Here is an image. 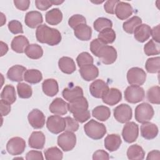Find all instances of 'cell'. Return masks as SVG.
Segmentation results:
<instances>
[{"label":"cell","instance_id":"cell-12","mask_svg":"<svg viewBox=\"0 0 160 160\" xmlns=\"http://www.w3.org/2000/svg\"><path fill=\"white\" fill-rule=\"evenodd\" d=\"M109 89V86L105 81L102 79H96L90 84L89 92L93 97L102 98Z\"/></svg>","mask_w":160,"mask_h":160},{"label":"cell","instance_id":"cell-16","mask_svg":"<svg viewBox=\"0 0 160 160\" xmlns=\"http://www.w3.org/2000/svg\"><path fill=\"white\" fill-rule=\"evenodd\" d=\"M43 21L41 13L38 11H31L25 16V24L30 28H35L41 24Z\"/></svg>","mask_w":160,"mask_h":160},{"label":"cell","instance_id":"cell-3","mask_svg":"<svg viewBox=\"0 0 160 160\" xmlns=\"http://www.w3.org/2000/svg\"><path fill=\"white\" fill-rule=\"evenodd\" d=\"M154 109L151 105L147 102H142L138 105L135 108V119L140 123L148 122L154 116Z\"/></svg>","mask_w":160,"mask_h":160},{"label":"cell","instance_id":"cell-2","mask_svg":"<svg viewBox=\"0 0 160 160\" xmlns=\"http://www.w3.org/2000/svg\"><path fill=\"white\" fill-rule=\"evenodd\" d=\"M86 134L90 138L98 140L104 137L106 133V128L102 123H100L94 119L88 121L84 126Z\"/></svg>","mask_w":160,"mask_h":160},{"label":"cell","instance_id":"cell-34","mask_svg":"<svg viewBox=\"0 0 160 160\" xmlns=\"http://www.w3.org/2000/svg\"><path fill=\"white\" fill-rule=\"evenodd\" d=\"M24 52L30 59H38L42 57L43 50L41 46L37 44H31L26 48Z\"/></svg>","mask_w":160,"mask_h":160},{"label":"cell","instance_id":"cell-21","mask_svg":"<svg viewBox=\"0 0 160 160\" xmlns=\"http://www.w3.org/2000/svg\"><path fill=\"white\" fill-rule=\"evenodd\" d=\"M79 72L81 77L86 81L94 80L99 75L98 68L93 64H89L80 68Z\"/></svg>","mask_w":160,"mask_h":160},{"label":"cell","instance_id":"cell-48","mask_svg":"<svg viewBox=\"0 0 160 160\" xmlns=\"http://www.w3.org/2000/svg\"><path fill=\"white\" fill-rule=\"evenodd\" d=\"M104 45H106V44H104L103 42L99 40L98 38L92 40L90 43V50L94 55L97 56L100 49Z\"/></svg>","mask_w":160,"mask_h":160},{"label":"cell","instance_id":"cell-46","mask_svg":"<svg viewBox=\"0 0 160 160\" xmlns=\"http://www.w3.org/2000/svg\"><path fill=\"white\" fill-rule=\"evenodd\" d=\"M66 121V131H70V132H76L79 129V123L75 119H73L69 116H67L64 118Z\"/></svg>","mask_w":160,"mask_h":160},{"label":"cell","instance_id":"cell-56","mask_svg":"<svg viewBox=\"0 0 160 160\" xmlns=\"http://www.w3.org/2000/svg\"><path fill=\"white\" fill-rule=\"evenodd\" d=\"M159 34H160L159 33V24H158L156 26L154 27L151 29V36H152V40L158 43H159V41H160Z\"/></svg>","mask_w":160,"mask_h":160},{"label":"cell","instance_id":"cell-19","mask_svg":"<svg viewBox=\"0 0 160 160\" xmlns=\"http://www.w3.org/2000/svg\"><path fill=\"white\" fill-rule=\"evenodd\" d=\"M46 138L44 133L41 131H34L31 134L28 144L29 147L34 149H41L44 148Z\"/></svg>","mask_w":160,"mask_h":160},{"label":"cell","instance_id":"cell-20","mask_svg":"<svg viewBox=\"0 0 160 160\" xmlns=\"http://www.w3.org/2000/svg\"><path fill=\"white\" fill-rule=\"evenodd\" d=\"M26 68L21 65H14L7 72V78L14 82H21L24 79V74Z\"/></svg>","mask_w":160,"mask_h":160},{"label":"cell","instance_id":"cell-49","mask_svg":"<svg viewBox=\"0 0 160 160\" xmlns=\"http://www.w3.org/2000/svg\"><path fill=\"white\" fill-rule=\"evenodd\" d=\"M72 114H73L74 118L77 121H78L81 123L87 121L91 117V114L88 109L82 111H80V112H78L76 113H74Z\"/></svg>","mask_w":160,"mask_h":160},{"label":"cell","instance_id":"cell-5","mask_svg":"<svg viewBox=\"0 0 160 160\" xmlns=\"http://www.w3.org/2000/svg\"><path fill=\"white\" fill-rule=\"evenodd\" d=\"M146 79V73L140 68L134 67L129 69L127 72V80L129 84L134 86L142 85Z\"/></svg>","mask_w":160,"mask_h":160},{"label":"cell","instance_id":"cell-58","mask_svg":"<svg viewBox=\"0 0 160 160\" xmlns=\"http://www.w3.org/2000/svg\"><path fill=\"white\" fill-rule=\"evenodd\" d=\"M1 56H4L8 51V46L7 44L4 43L2 41H1Z\"/></svg>","mask_w":160,"mask_h":160},{"label":"cell","instance_id":"cell-27","mask_svg":"<svg viewBox=\"0 0 160 160\" xmlns=\"http://www.w3.org/2000/svg\"><path fill=\"white\" fill-rule=\"evenodd\" d=\"M58 66L62 72L68 74H72L76 69L74 60L72 58L66 56L62 57L59 59Z\"/></svg>","mask_w":160,"mask_h":160},{"label":"cell","instance_id":"cell-57","mask_svg":"<svg viewBox=\"0 0 160 160\" xmlns=\"http://www.w3.org/2000/svg\"><path fill=\"white\" fill-rule=\"evenodd\" d=\"M160 152L159 150H153L149 152L148 154L146 159H159Z\"/></svg>","mask_w":160,"mask_h":160},{"label":"cell","instance_id":"cell-54","mask_svg":"<svg viewBox=\"0 0 160 160\" xmlns=\"http://www.w3.org/2000/svg\"><path fill=\"white\" fill-rule=\"evenodd\" d=\"M0 108L2 116L8 115L11 111V104L3 99L0 101Z\"/></svg>","mask_w":160,"mask_h":160},{"label":"cell","instance_id":"cell-25","mask_svg":"<svg viewBox=\"0 0 160 160\" xmlns=\"http://www.w3.org/2000/svg\"><path fill=\"white\" fill-rule=\"evenodd\" d=\"M122 141L121 137L116 134L108 135L104 139V147L110 152H113L119 149Z\"/></svg>","mask_w":160,"mask_h":160},{"label":"cell","instance_id":"cell-9","mask_svg":"<svg viewBox=\"0 0 160 160\" xmlns=\"http://www.w3.org/2000/svg\"><path fill=\"white\" fill-rule=\"evenodd\" d=\"M26 148L25 141L20 137L11 138L7 144L6 150L9 154L12 156H17L22 154Z\"/></svg>","mask_w":160,"mask_h":160},{"label":"cell","instance_id":"cell-36","mask_svg":"<svg viewBox=\"0 0 160 160\" xmlns=\"http://www.w3.org/2000/svg\"><path fill=\"white\" fill-rule=\"evenodd\" d=\"M142 23L141 19L137 16H134L132 18H131L128 21H125L123 23L122 28L123 29L129 34H132L134 33V31L135 29L141 25Z\"/></svg>","mask_w":160,"mask_h":160},{"label":"cell","instance_id":"cell-24","mask_svg":"<svg viewBox=\"0 0 160 160\" xmlns=\"http://www.w3.org/2000/svg\"><path fill=\"white\" fill-rule=\"evenodd\" d=\"M29 45V41L26 37L22 35L15 36L11 41V49L18 52L23 53Z\"/></svg>","mask_w":160,"mask_h":160},{"label":"cell","instance_id":"cell-23","mask_svg":"<svg viewBox=\"0 0 160 160\" xmlns=\"http://www.w3.org/2000/svg\"><path fill=\"white\" fill-rule=\"evenodd\" d=\"M151 28L146 24H141L138 26L134 31V38L140 42H144L151 36Z\"/></svg>","mask_w":160,"mask_h":160},{"label":"cell","instance_id":"cell-40","mask_svg":"<svg viewBox=\"0 0 160 160\" xmlns=\"http://www.w3.org/2000/svg\"><path fill=\"white\" fill-rule=\"evenodd\" d=\"M144 52L149 56L159 54L160 53L159 43L155 42L152 39H150L144 46Z\"/></svg>","mask_w":160,"mask_h":160},{"label":"cell","instance_id":"cell-13","mask_svg":"<svg viewBox=\"0 0 160 160\" xmlns=\"http://www.w3.org/2000/svg\"><path fill=\"white\" fill-rule=\"evenodd\" d=\"M28 121L34 129H41L45 124V116L43 112L38 109H32L28 114Z\"/></svg>","mask_w":160,"mask_h":160},{"label":"cell","instance_id":"cell-44","mask_svg":"<svg viewBox=\"0 0 160 160\" xmlns=\"http://www.w3.org/2000/svg\"><path fill=\"white\" fill-rule=\"evenodd\" d=\"M76 62L79 68L89 65V64H93L94 59L92 56L88 52H82L80 53L77 58H76Z\"/></svg>","mask_w":160,"mask_h":160},{"label":"cell","instance_id":"cell-31","mask_svg":"<svg viewBox=\"0 0 160 160\" xmlns=\"http://www.w3.org/2000/svg\"><path fill=\"white\" fill-rule=\"evenodd\" d=\"M145 152L142 148L138 144L130 146L127 151V156L129 159H143L144 158Z\"/></svg>","mask_w":160,"mask_h":160},{"label":"cell","instance_id":"cell-45","mask_svg":"<svg viewBox=\"0 0 160 160\" xmlns=\"http://www.w3.org/2000/svg\"><path fill=\"white\" fill-rule=\"evenodd\" d=\"M81 24H86V19L85 17L81 14H74L68 20V24L72 29H75Z\"/></svg>","mask_w":160,"mask_h":160},{"label":"cell","instance_id":"cell-18","mask_svg":"<svg viewBox=\"0 0 160 160\" xmlns=\"http://www.w3.org/2000/svg\"><path fill=\"white\" fill-rule=\"evenodd\" d=\"M141 134L146 139H152L158 134V128L154 123L148 121L145 122L141 126Z\"/></svg>","mask_w":160,"mask_h":160},{"label":"cell","instance_id":"cell-32","mask_svg":"<svg viewBox=\"0 0 160 160\" xmlns=\"http://www.w3.org/2000/svg\"><path fill=\"white\" fill-rule=\"evenodd\" d=\"M92 114L100 121H106L111 116V111L108 107L105 106H98L94 108L92 111Z\"/></svg>","mask_w":160,"mask_h":160},{"label":"cell","instance_id":"cell-39","mask_svg":"<svg viewBox=\"0 0 160 160\" xmlns=\"http://www.w3.org/2000/svg\"><path fill=\"white\" fill-rule=\"evenodd\" d=\"M147 99L152 104H159L160 103V88L155 86L148 89L147 91Z\"/></svg>","mask_w":160,"mask_h":160},{"label":"cell","instance_id":"cell-11","mask_svg":"<svg viewBox=\"0 0 160 160\" xmlns=\"http://www.w3.org/2000/svg\"><path fill=\"white\" fill-rule=\"evenodd\" d=\"M139 134V127L134 122H127L122 131L123 139L128 143L134 142Z\"/></svg>","mask_w":160,"mask_h":160},{"label":"cell","instance_id":"cell-17","mask_svg":"<svg viewBox=\"0 0 160 160\" xmlns=\"http://www.w3.org/2000/svg\"><path fill=\"white\" fill-rule=\"evenodd\" d=\"M51 112L57 115H64L68 110V104L59 98L54 99L49 107Z\"/></svg>","mask_w":160,"mask_h":160},{"label":"cell","instance_id":"cell-55","mask_svg":"<svg viewBox=\"0 0 160 160\" xmlns=\"http://www.w3.org/2000/svg\"><path fill=\"white\" fill-rule=\"evenodd\" d=\"M92 159H94V160H95V159L108 160V159H109V154L106 151H105L102 149H99L94 152V154L92 155Z\"/></svg>","mask_w":160,"mask_h":160},{"label":"cell","instance_id":"cell-47","mask_svg":"<svg viewBox=\"0 0 160 160\" xmlns=\"http://www.w3.org/2000/svg\"><path fill=\"white\" fill-rule=\"evenodd\" d=\"M8 27L9 31L14 34L23 33L22 24L19 21L12 20L9 21Z\"/></svg>","mask_w":160,"mask_h":160},{"label":"cell","instance_id":"cell-22","mask_svg":"<svg viewBox=\"0 0 160 160\" xmlns=\"http://www.w3.org/2000/svg\"><path fill=\"white\" fill-rule=\"evenodd\" d=\"M68 104V110L72 114L87 110L89 106L88 102L84 96L79 97Z\"/></svg>","mask_w":160,"mask_h":160},{"label":"cell","instance_id":"cell-35","mask_svg":"<svg viewBox=\"0 0 160 160\" xmlns=\"http://www.w3.org/2000/svg\"><path fill=\"white\" fill-rule=\"evenodd\" d=\"M24 79L30 84H36L42 79V75L41 71L38 69H28L24 72Z\"/></svg>","mask_w":160,"mask_h":160},{"label":"cell","instance_id":"cell-10","mask_svg":"<svg viewBox=\"0 0 160 160\" xmlns=\"http://www.w3.org/2000/svg\"><path fill=\"white\" fill-rule=\"evenodd\" d=\"M114 117L121 123H126L132 118V109L128 104H121L114 109Z\"/></svg>","mask_w":160,"mask_h":160},{"label":"cell","instance_id":"cell-59","mask_svg":"<svg viewBox=\"0 0 160 160\" xmlns=\"http://www.w3.org/2000/svg\"><path fill=\"white\" fill-rule=\"evenodd\" d=\"M1 26H3V24L6 22V17L3 14L2 12H1Z\"/></svg>","mask_w":160,"mask_h":160},{"label":"cell","instance_id":"cell-28","mask_svg":"<svg viewBox=\"0 0 160 160\" xmlns=\"http://www.w3.org/2000/svg\"><path fill=\"white\" fill-rule=\"evenodd\" d=\"M74 34L81 41H89L91 38L92 29L86 24H81L74 29Z\"/></svg>","mask_w":160,"mask_h":160},{"label":"cell","instance_id":"cell-4","mask_svg":"<svg viewBox=\"0 0 160 160\" xmlns=\"http://www.w3.org/2000/svg\"><path fill=\"white\" fill-rule=\"evenodd\" d=\"M145 96L144 90L139 86L131 85L128 86L124 91L125 100L132 104H135L142 101Z\"/></svg>","mask_w":160,"mask_h":160},{"label":"cell","instance_id":"cell-26","mask_svg":"<svg viewBox=\"0 0 160 160\" xmlns=\"http://www.w3.org/2000/svg\"><path fill=\"white\" fill-rule=\"evenodd\" d=\"M42 89L46 95L53 97L56 95L59 91L58 83L54 79H46L42 84Z\"/></svg>","mask_w":160,"mask_h":160},{"label":"cell","instance_id":"cell-1","mask_svg":"<svg viewBox=\"0 0 160 160\" xmlns=\"http://www.w3.org/2000/svg\"><path fill=\"white\" fill-rule=\"evenodd\" d=\"M36 36L38 42L51 46L58 44L61 41L60 32L57 29L50 28L46 24H41L37 28Z\"/></svg>","mask_w":160,"mask_h":160},{"label":"cell","instance_id":"cell-6","mask_svg":"<svg viewBox=\"0 0 160 160\" xmlns=\"http://www.w3.org/2000/svg\"><path fill=\"white\" fill-rule=\"evenodd\" d=\"M58 146L65 152L72 150L76 144V136L70 131H65L58 137Z\"/></svg>","mask_w":160,"mask_h":160},{"label":"cell","instance_id":"cell-50","mask_svg":"<svg viewBox=\"0 0 160 160\" xmlns=\"http://www.w3.org/2000/svg\"><path fill=\"white\" fill-rule=\"evenodd\" d=\"M118 0H109L105 2L104 8L105 11L111 14H114L115 12V8L117 4L119 2Z\"/></svg>","mask_w":160,"mask_h":160},{"label":"cell","instance_id":"cell-43","mask_svg":"<svg viewBox=\"0 0 160 160\" xmlns=\"http://www.w3.org/2000/svg\"><path fill=\"white\" fill-rule=\"evenodd\" d=\"M45 158L47 160L52 159H62V152L57 147H51L44 151Z\"/></svg>","mask_w":160,"mask_h":160},{"label":"cell","instance_id":"cell-41","mask_svg":"<svg viewBox=\"0 0 160 160\" xmlns=\"http://www.w3.org/2000/svg\"><path fill=\"white\" fill-rule=\"evenodd\" d=\"M18 94L19 98L22 99H28L31 97L32 91L31 87L28 84L19 82L17 85Z\"/></svg>","mask_w":160,"mask_h":160},{"label":"cell","instance_id":"cell-60","mask_svg":"<svg viewBox=\"0 0 160 160\" xmlns=\"http://www.w3.org/2000/svg\"><path fill=\"white\" fill-rule=\"evenodd\" d=\"M51 1L52 4H54V5H59L64 2V1Z\"/></svg>","mask_w":160,"mask_h":160},{"label":"cell","instance_id":"cell-8","mask_svg":"<svg viewBox=\"0 0 160 160\" xmlns=\"http://www.w3.org/2000/svg\"><path fill=\"white\" fill-rule=\"evenodd\" d=\"M97 57L103 64H111L114 63L117 59V51L113 46L106 44L100 49Z\"/></svg>","mask_w":160,"mask_h":160},{"label":"cell","instance_id":"cell-52","mask_svg":"<svg viewBox=\"0 0 160 160\" xmlns=\"http://www.w3.org/2000/svg\"><path fill=\"white\" fill-rule=\"evenodd\" d=\"M26 160H32V159H44L42 154L41 151L32 150L29 151L26 154Z\"/></svg>","mask_w":160,"mask_h":160},{"label":"cell","instance_id":"cell-29","mask_svg":"<svg viewBox=\"0 0 160 160\" xmlns=\"http://www.w3.org/2000/svg\"><path fill=\"white\" fill-rule=\"evenodd\" d=\"M62 95L66 101L71 102L79 97L83 96V91L79 86H75L70 88H66L63 89Z\"/></svg>","mask_w":160,"mask_h":160},{"label":"cell","instance_id":"cell-33","mask_svg":"<svg viewBox=\"0 0 160 160\" xmlns=\"http://www.w3.org/2000/svg\"><path fill=\"white\" fill-rule=\"evenodd\" d=\"M1 98L10 104L14 103L16 100L14 87L10 84L6 85L1 93Z\"/></svg>","mask_w":160,"mask_h":160},{"label":"cell","instance_id":"cell-14","mask_svg":"<svg viewBox=\"0 0 160 160\" xmlns=\"http://www.w3.org/2000/svg\"><path fill=\"white\" fill-rule=\"evenodd\" d=\"M132 12L133 9L130 4L126 2L119 1L116 6L114 14L118 19L125 20L130 17Z\"/></svg>","mask_w":160,"mask_h":160},{"label":"cell","instance_id":"cell-38","mask_svg":"<svg viewBox=\"0 0 160 160\" xmlns=\"http://www.w3.org/2000/svg\"><path fill=\"white\" fill-rule=\"evenodd\" d=\"M146 71L149 73H159L160 71V58L159 56L147 59L145 64Z\"/></svg>","mask_w":160,"mask_h":160},{"label":"cell","instance_id":"cell-51","mask_svg":"<svg viewBox=\"0 0 160 160\" xmlns=\"http://www.w3.org/2000/svg\"><path fill=\"white\" fill-rule=\"evenodd\" d=\"M14 4L17 9L21 11L27 10L30 5V1L29 0H14Z\"/></svg>","mask_w":160,"mask_h":160},{"label":"cell","instance_id":"cell-53","mask_svg":"<svg viewBox=\"0 0 160 160\" xmlns=\"http://www.w3.org/2000/svg\"><path fill=\"white\" fill-rule=\"evenodd\" d=\"M35 4L36 8L38 9H40L42 11H46L52 5L51 1H41V0L35 1Z\"/></svg>","mask_w":160,"mask_h":160},{"label":"cell","instance_id":"cell-30","mask_svg":"<svg viewBox=\"0 0 160 160\" xmlns=\"http://www.w3.org/2000/svg\"><path fill=\"white\" fill-rule=\"evenodd\" d=\"M46 21L50 25H57L62 19V13L58 8H54L48 11L45 16Z\"/></svg>","mask_w":160,"mask_h":160},{"label":"cell","instance_id":"cell-42","mask_svg":"<svg viewBox=\"0 0 160 160\" xmlns=\"http://www.w3.org/2000/svg\"><path fill=\"white\" fill-rule=\"evenodd\" d=\"M93 26L96 31L100 32L104 29L111 28L112 26V22L108 18H99L94 22Z\"/></svg>","mask_w":160,"mask_h":160},{"label":"cell","instance_id":"cell-15","mask_svg":"<svg viewBox=\"0 0 160 160\" xmlns=\"http://www.w3.org/2000/svg\"><path fill=\"white\" fill-rule=\"evenodd\" d=\"M122 99L121 92L117 88H112L108 89L105 94L102 97V99L104 103L114 106L118 104Z\"/></svg>","mask_w":160,"mask_h":160},{"label":"cell","instance_id":"cell-7","mask_svg":"<svg viewBox=\"0 0 160 160\" xmlns=\"http://www.w3.org/2000/svg\"><path fill=\"white\" fill-rule=\"evenodd\" d=\"M46 126L51 132L58 134L65 130L66 121L64 118L57 114L50 116L47 119Z\"/></svg>","mask_w":160,"mask_h":160},{"label":"cell","instance_id":"cell-37","mask_svg":"<svg viewBox=\"0 0 160 160\" xmlns=\"http://www.w3.org/2000/svg\"><path fill=\"white\" fill-rule=\"evenodd\" d=\"M98 39L104 44H111L116 39L115 31L112 28H106L99 32Z\"/></svg>","mask_w":160,"mask_h":160}]
</instances>
